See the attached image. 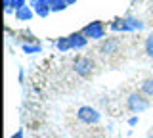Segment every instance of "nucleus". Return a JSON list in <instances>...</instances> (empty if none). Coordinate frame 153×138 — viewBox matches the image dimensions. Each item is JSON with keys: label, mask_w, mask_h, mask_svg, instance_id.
Instances as JSON below:
<instances>
[{"label": "nucleus", "mask_w": 153, "mask_h": 138, "mask_svg": "<svg viewBox=\"0 0 153 138\" xmlns=\"http://www.w3.org/2000/svg\"><path fill=\"white\" fill-rule=\"evenodd\" d=\"M31 8L35 10V13L38 17H48L52 13V10H50V4L46 2V0H36V2H33L31 4Z\"/></svg>", "instance_id": "obj_8"}, {"label": "nucleus", "mask_w": 153, "mask_h": 138, "mask_svg": "<svg viewBox=\"0 0 153 138\" xmlns=\"http://www.w3.org/2000/svg\"><path fill=\"white\" fill-rule=\"evenodd\" d=\"M73 69H75L76 75H80V77H88V75H92V71H94V61H92V58L79 56V58L75 60V63H73Z\"/></svg>", "instance_id": "obj_5"}, {"label": "nucleus", "mask_w": 153, "mask_h": 138, "mask_svg": "<svg viewBox=\"0 0 153 138\" xmlns=\"http://www.w3.org/2000/svg\"><path fill=\"white\" fill-rule=\"evenodd\" d=\"M142 94H146L147 98H153V77L146 79L142 83Z\"/></svg>", "instance_id": "obj_11"}, {"label": "nucleus", "mask_w": 153, "mask_h": 138, "mask_svg": "<svg viewBox=\"0 0 153 138\" xmlns=\"http://www.w3.org/2000/svg\"><path fill=\"white\" fill-rule=\"evenodd\" d=\"M149 138H153V136H149Z\"/></svg>", "instance_id": "obj_22"}, {"label": "nucleus", "mask_w": 153, "mask_h": 138, "mask_svg": "<svg viewBox=\"0 0 153 138\" xmlns=\"http://www.w3.org/2000/svg\"><path fill=\"white\" fill-rule=\"evenodd\" d=\"M46 2H48V4H50V2H52V0H46Z\"/></svg>", "instance_id": "obj_21"}, {"label": "nucleus", "mask_w": 153, "mask_h": 138, "mask_svg": "<svg viewBox=\"0 0 153 138\" xmlns=\"http://www.w3.org/2000/svg\"><path fill=\"white\" fill-rule=\"evenodd\" d=\"M56 48L63 54V52H69L71 50V42H69V37H59L56 40Z\"/></svg>", "instance_id": "obj_10"}, {"label": "nucleus", "mask_w": 153, "mask_h": 138, "mask_svg": "<svg viewBox=\"0 0 153 138\" xmlns=\"http://www.w3.org/2000/svg\"><path fill=\"white\" fill-rule=\"evenodd\" d=\"M67 6H69L67 0H52V2H50V10L52 12H63Z\"/></svg>", "instance_id": "obj_14"}, {"label": "nucleus", "mask_w": 153, "mask_h": 138, "mask_svg": "<svg viewBox=\"0 0 153 138\" xmlns=\"http://www.w3.org/2000/svg\"><path fill=\"white\" fill-rule=\"evenodd\" d=\"M10 2H12V0H4V8H6V6H10Z\"/></svg>", "instance_id": "obj_18"}, {"label": "nucleus", "mask_w": 153, "mask_h": 138, "mask_svg": "<svg viewBox=\"0 0 153 138\" xmlns=\"http://www.w3.org/2000/svg\"><path fill=\"white\" fill-rule=\"evenodd\" d=\"M76 119L84 125H98L102 121V113L92 106H80L76 109Z\"/></svg>", "instance_id": "obj_2"}, {"label": "nucleus", "mask_w": 153, "mask_h": 138, "mask_svg": "<svg viewBox=\"0 0 153 138\" xmlns=\"http://www.w3.org/2000/svg\"><path fill=\"white\" fill-rule=\"evenodd\" d=\"M69 42H71V50H82L88 44V39L82 35V31H76L69 35Z\"/></svg>", "instance_id": "obj_7"}, {"label": "nucleus", "mask_w": 153, "mask_h": 138, "mask_svg": "<svg viewBox=\"0 0 153 138\" xmlns=\"http://www.w3.org/2000/svg\"><path fill=\"white\" fill-rule=\"evenodd\" d=\"M67 4H69V6L71 4H76V0H67Z\"/></svg>", "instance_id": "obj_19"}, {"label": "nucleus", "mask_w": 153, "mask_h": 138, "mask_svg": "<svg viewBox=\"0 0 153 138\" xmlns=\"http://www.w3.org/2000/svg\"><path fill=\"white\" fill-rule=\"evenodd\" d=\"M128 125H130V127H136L138 125V115H134V117L128 119Z\"/></svg>", "instance_id": "obj_16"}, {"label": "nucleus", "mask_w": 153, "mask_h": 138, "mask_svg": "<svg viewBox=\"0 0 153 138\" xmlns=\"http://www.w3.org/2000/svg\"><path fill=\"white\" fill-rule=\"evenodd\" d=\"M119 46H121V40L115 39V37H109V39H103L100 52H102L103 56H107V54H115V52L119 50Z\"/></svg>", "instance_id": "obj_6"}, {"label": "nucleus", "mask_w": 153, "mask_h": 138, "mask_svg": "<svg viewBox=\"0 0 153 138\" xmlns=\"http://www.w3.org/2000/svg\"><path fill=\"white\" fill-rule=\"evenodd\" d=\"M143 50H146V54L149 56V58H153V33L147 35L146 42H143Z\"/></svg>", "instance_id": "obj_15"}, {"label": "nucleus", "mask_w": 153, "mask_h": 138, "mask_svg": "<svg viewBox=\"0 0 153 138\" xmlns=\"http://www.w3.org/2000/svg\"><path fill=\"white\" fill-rule=\"evenodd\" d=\"M82 35L86 37V39H92V40H103V37H105V27H103V23L102 21H92V23H88V25L82 29Z\"/></svg>", "instance_id": "obj_4"}, {"label": "nucleus", "mask_w": 153, "mask_h": 138, "mask_svg": "<svg viewBox=\"0 0 153 138\" xmlns=\"http://www.w3.org/2000/svg\"><path fill=\"white\" fill-rule=\"evenodd\" d=\"M126 107L130 109L132 113H142L149 107V100H147L146 94L142 92H132L130 96L126 98Z\"/></svg>", "instance_id": "obj_3"}, {"label": "nucleus", "mask_w": 153, "mask_h": 138, "mask_svg": "<svg viewBox=\"0 0 153 138\" xmlns=\"http://www.w3.org/2000/svg\"><path fill=\"white\" fill-rule=\"evenodd\" d=\"M10 138H23V131H16V134H12Z\"/></svg>", "instance_id": "obj_17"}, {"label": "nucleus", "mask_w": 153, "mask_h": 138, "mask_svg": "<svg viewBox=\"0 0 153 138\" xmlns=\"http://www.w3.org/2000/svg\"><path fill=\"white\" fill-rule=\"evenodd\" d=\"M21 50L25 52V54H40L42 46L38 44V42H36V44H27V42H25V44H21Z\"/></svg>", "instance_id": "obj_12"}, {"label": "nucleus", "mask_w": 153, "mask_h": 138, "mask_svg": "<svg viewBox=\"0 0 153 138\" xmlns=\"http://www.w3.org/2000/svg\"><path fill=\"white\" fill-rule=\"evenodd\" d=\"M33 16H35V10L31 6H25L21 10H16V19L17 21H31Z\"/></svg>", "instance_id": "obj_9"}, {"label": "nucleus", "mask_w": 153, "mask_h": 138, "mask_svg": "<svg viewBox=\"0 0 153 138\" xmlns=\"http://www.w3.org/2000/svg\"><path fill=\"white\" fill-rule=\"evenodd\" d=\"M27 6V0H12L10 6H6V13H13V8L16 10H21V8Z\"/></svg>", "instance_id": "obj_13"}, {"label": "nucleus", "mask_w": 153, "mask_h": 138, "mask_svg": "<svg viewBox=\"0 0 153 138\" xmlns=\"http://www.w3.org/2000/svg\"><path fill=\"white\" fill-rule=\"evenodd\" d=\"M29 2H31V4H33V2H36V0H29Z\"/></svg>", "instance_id": "obj_20"}, {"label": "nucleus", "mask_w": 153, "mask_h": 138, "mask_svg": "<svg viewBox=\"0 0 153 138\" xmlns=\"http://www.w3.org/2000/svg\"><path fill=\"white\" fill-rule=\"evenodd\" d=\"M143 21H140L138 17L132 16H124V17H117L111 21L109 29L115 33H132V31H143Z\"/></svg>", "instance_id": "obj_1"}]
</instances>
